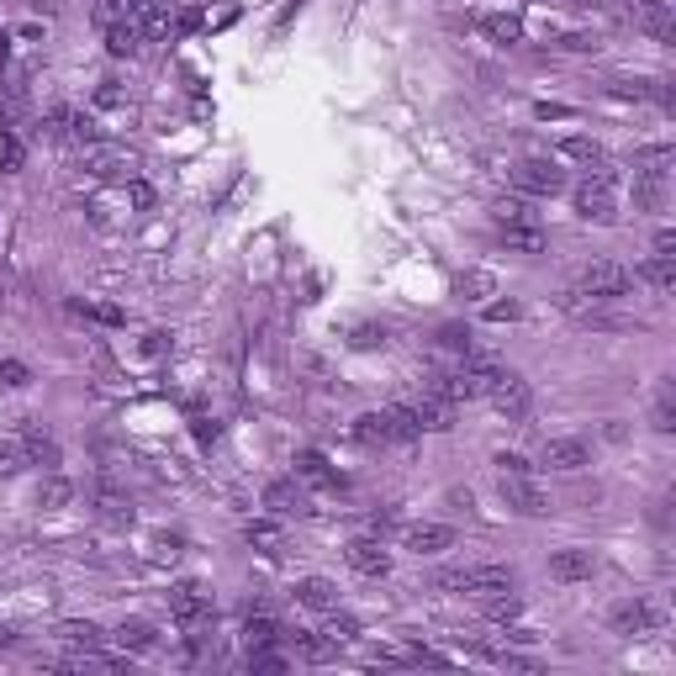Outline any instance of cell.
<instances>
[{"label":"cell","mask_w":676,"mask_h":676,"mask_svg":"<svg viewBox=\"0 0 676 676\" xmlns=\"http://www.w3.org/2000/svg\"><path fill=\"white\" fill-rule=\"evenodd\" d=\"M613 180H618V169L603 159L597 169H587V180L576 185V212L587 217V222H613V206H618Z\"/></svg>","instance_id":"1"},{"label":"cell","mask_w":676,"mask_h":676,"mask_svg":"<svg viewBox=\"0 0 676 676\" xmlns=\"http://www.w3.org/2000/svg\"><path fill=\"white\" fill-rule=\"evenodd\" d=\"M169 613H175L185 629H201V624H212V592H206L201 581H180V587L169 592Z\"/></svg>","instance_id":"2"},{"label":"cell","mask_w":676,"mask_h":676,"mask_svg":"<svg viewBox=\"0 0 676 676\" xmlns=\"http://www.w3.org/2000/svg\"><path fill=\"white\" fill-rule=\"evenodd\" d=\"M634 286V275L618 265V259H597V265L581 270V291H592V296H603V302H618Z\"/></svg>","instance_id":"3"},{"label":"cell","mask_w":676,"mask_h":676,"mask_svg":"<svg viewBox=\"0 0 676 676\" xmlns=\"http://www.w3.org/2000/svg\"><path fill=\"white\" fill-rule=\"evenodd\" d=\"M133 164L138 154L133 148H122V143H85V169L90 175H101V180H117V175H133Z\"/></svg>","instance_id":"4"},{"label":"cell","mask_w":676,"mask_h":676,"mask_svg":"<svg viewBox=\"0 0 676 676\" xmlns=\"http://www.w3.org/2000/svg\"><path fill=\"white\" fill-rule=\"evenodd\" d=\"M513 185H518V196H555V191H566V175L550 159H523L513 169Z\"/></svg>","instance_id":"5"},{"label":"cell","mask_w":676,"mask_h":676,"mask_svg":"<svg viewBox=\"0 0 676 676\" xmlns=\"http://www.w3.org/2000/svg\"><path fill=\"white\" fill-rule=\"evenodd\" d=\"M502 502L513 507V513H523V518H544V513H550V497H544L529 476H513V471H502Z\"/></svg>","instance_id":"6"},{"label":"cell","mask_w":676,"mask_h":676,"mask_svg":"<svg viewBox=\"0 0 676 676\" xmlns=\"http://www.w3.org/2000/svg\"><path fill=\"white\" fill-rule=\"evenodd\" d=\"M486 397H492V407L497 412H507V418H523V412H529V381H523V375H513V370H502L497 375V386L486 391Z\"/></svg>","instance_id":"7"},{"label":"cell","mask_w":676,"mask_h":676,"mask_svg":"<svg viewBox=\"0 0 676 676\" xmlns=\"http://www.w3.org/2000/svg\"><path fill=\"white\" fill-rule=\"evenodd\" d=\"M344 560H349V571H360V576H386L391 571V555H386V544H375V539H354L349 550H344Z\"/></svg>","instance_id":"8"},{"label":"cell","mask_w":676,"mask_h":676,"mask_svg":"<svg viewBox=\"0 0 676 676\" xmlns=\"http://www.w3.org/2000/svg\"><path fill=\"white\" fill-rule=\"evenodd\" d=\"M402 539H407L412 555H439V550H449V544H455V529H444V523H412Z\"/></svg>","instance_id":"9"},{"label":"cell","mask_w":676,"mask_h":676,"mask_svg":"<svg viewBox=\"0 0 676 676\" xmlns=\"http://www.w3.org/2000/svg\"><path fill=\"white\" fill-rule=\"evenodd\" d=\"M265 507H270V513H280V518L312 513V507H307V492L296 486V476H291V481H270V486H265Z\"/></svg>","instance_id":"10"},{"label":"cell","mask_w":676,"mask_h":676,"mask_svg":"<svg viewBox=\"0 0 676 676\" xmlns=\"http://www.w3.org/2000/svg\"><path fill=\"white\" fill-rule=\"evenodd\" d=\"M634 22H640L650 37H661V43H671V37H676V22H671L666 0H634Z\"/></svg>","instance_id":"11"},{"label":"cell","mask_w":676,"mask_h":676,"mask_svg":"<svg viewBox=\"0 0 676 676\" xmlns=\"http://www.w3.org/2000/svg\"><path fill=\"white\" fill-rule=\"evenodd\" d=\"M592 550H555L550 555V576L555 581H592Z\"/></svg>","instance_id":"12"},{"label":"cell","mask_w":676,"mask_h":676,"mask_svg":"<svg viewBox=\"0 0 676 676\" xmlns=\"http://www.w3.org/2000/svg\"><path fill=\"white\" fill-rule=\"evenodd\" d=\"M539 460L550 465V471H581V465H587V444L581 439H550Z\"/></svg>","instance_id":"13"},{"label":"cell","mask_w":676,"mask_h":676,"mask_svg":"<svg viewBox=\"0 0 676 676\" xmlns=\"http://www.w3.org/2000/svg\"><path fill=\"white\" fill-rule=\"evenodd\" d=\"M22 455L32 465H43V471H53V465H59V444H53L37 423H22Z\"/></svg>","instance_id":"14"},{"label":"cell","mask_w":676,"mask_h":676,"mask_svg":"<svg viewBox=\"0 0 676 676\" xmlns=\"http://www.w3.org/2000/svg\"><path fill=\"white\" fill-rule=\"evenodd\" d=\"M296 603L328 613V608H338V587H333L328 576H307V581H296Z\"/></svg>","instance_id":"15"},{"label":"cell","mask_w":676,"mask_h":676,"mask_svg":"<svg viewBox=\"0 0 676 676\" xmlns=\"http://www.w3.org/2000/svg\"><path fill=\"white\" fill-rule=\"evenodd\" d=\"M381 412H386V444L423 439V423H418V412H412V407H381Z\"/></svg>","instance_id":"16"},{"label":"cell","mask_w":676,"mask_h":676,"mask_svg":"<svg viewBox=\"0 0 676 676\" xmlns=\"http://www.w3.org/2000/svg\"><path fill=\"white\" fill-rule=\"evenodd\" d=\"M650 629H655V613L645 603H624L613 613V634H624V640H640V634H650Z\"/></svg>","instance_id":"17"},{"label":"cell","mask_w":676,"mask_h":676,"mask_svg":"<svg viewBox=\"0 0 676 676\" xmlns=\"http://www.w3.org/2000/svg\"><path fill=\"white\" fill-rule=\"evenodd\" d=\"M634 201L645 212H661L666 206V175H650V169H634Z\"/></svg>","instance_id":"18"},{"label":"cell","mask_w":676,"mask_h":676,"mask_svg":"<svg viewBox=\"0 0 676 676\" xmlns=\"http://www.w3.org/2000/svg\"><path fill=\"white\" fill-rule=\"evenodd\" d=\"M106 48L117 53V59L138 53V48H143V27H138V22H117V27H106Z\"/></svg>","instance_id":"19"},{"label":"cell","mask_w":676,"mask_h":676,"mask_svg":"<svg viewBox=\"0 0 676 676\" xmlns=\"http://www.w3.org/2000/svg\"><path fill=\"white\" fill-rule=\"evenodd\" d=\"M502 243L518 254H539L544 249V233L534 228V222H513V228H502Z\"/></svg>","instance_id":"20"},{"label":"cell","mask_w":676,"mask_h":676,"mask_svg":"<svg viewBox=\"0 0 676 676\" xmlns=\"http://www.w3.org/2000/svg\"><path fill=\"white\" fill-rule=\"evenodd\" d=\"M296 481H307V486H333L338 476L328 471L323 455H312V449H307V455H296Z\"/></svg>","instance_id":"21"},{"label":"cell","mask_w":676,"mask_h":676,"mask_svg":"<svg viewBox=\"0 0 676 676\" xmlns=\"http://www.w3.org/2000/svg\"><path fill=\"white\" fill-rule=\"evenodd\" d=\"M138 11H143V0H101V6H96V22H101V27L138 22Z\"/></svg>","instance_id":"22"},{"label":"cell","mask_w":676,"mask_h":676,"mask_svg":"<svg viewBox=\"0 0 676 676\" xmlns=\"http://www.w3.org/2000/svg\"><path fill=\"white\" fill-rule=\"evenodd\" d=\"M560 159H576V164L597 169L608 154H603V143H592V138H566V143H560Z\"/></svg>","instance_id":"23"},{"label":"cell","mask_w":676,"mask_h":676,"mask_svg":"<svg viewBox=\"0 0 676 676\" xmlns=\"http://www.w3.org/2000/svg\"><path fill=\"white\" fill-rule=\"evenodd\" d=\"M640 280H650L655 291H671L676 286V265H671V259H661V254H650L645 265H640Z\"/></svg>","instance_id":"24"},{"label":"cell","mask_w":676,"mask_h":676,"mask_svg":"<svg viewBox=\"0 0 676 676\" xmlns=\"http://www.w3.org/2000/svg\"><path fill=\"white\" fill-rule=\"evenodd\" d=\"M59 640H69V645H85V650H101V640H106V634H101L96 624H80V618H69V624H59Z\"/></svg>","instance_id":"25"},{"label":"cell","mask_w":676,"mask_h":676,"mask_svg":"<svg viewBox=\"0 0 676 676\" xmlns=\"http://www.w3.org/2000/svg\"><path fill=\"white\" fill-rule=\"evenodd\" d=\"M492 217H497V228H513V222H534V212H529V201H523V196H502V201L492 206Z\"/></svg>","instance_id":"26"},{"label":"cell","mask_w":676,"mask_h":676,"mask_svg":"<svg viewBox=\"0 0 676 676\" xmlns=\"http://www.w3.org/2000/svg\"><path fill=\"white\" fill-rule=\"evenodd\" d=\"M481 32L492 37V43H518V37H523L518 16H481Z\"/></svg>","instance_id":"27"},{"label":"cell","mask_w":676,"mask_h":676,"mask_svg":"<svg viewBox=\"0 0 676 676\" xmlns=\"http://www.w3.org/2000/svg\"><path fill=\"white\" fill-rule=\"evenodd\" d=\"M74 312L90 317V323H106V328H122V323H127L122 307H106V302H74Z\"/></svg>","instance_id":"28"},{"label":"cell","mask_w":676,"mask_h":676,"mask_svg":"<svg viewBox=\"0 0 676 676\" xmlns=\"http://www.w3.org/2000/svg\"><path fill=\"white\" fill-rule=\"evenodd\" d=\"M243 534H249V544H259L265 555H280V544H286V534H280L275 523H249Z\"/></svg>","instance_id":"29"},{"label":"cell","mask_w":676,"mask_h":676,"mask_svg":"<svg viewBox=\"0 0 676 676\" xmlns=\"http://www.w3.org/2000/svg\"><path fill=\"white\" fill-rule=\"evenodd\" d=\"M354 439L360 444H386V412H365V418L354 423Z\"/></svg>","instance_id":"30"},{"label":"cell","mask_w":676,"mask_h":676,"mask_svg":"<svg viewBox=\"0 0 676 676\" xmlns=\"http://www.w3.org/2000/svg\"><path fill=\"white\" fill-rule=\"evenodd\" d=\"M117 645L122 650H154V629H148V624H122L117 629Z\"/></svg>","instance_id":"31"},{"label":"cell","mask_w":676,"mask_h":676,"mask_svg":"<svg viewBox=\"0 0 676 676\" xmlns=\"http://www.w3.org/2000/svg\"><path fill=\"white\" fill-rule=\"evenodd\" d=\"M296 645H302L307 661H333V655H338V640H328V634H302Z\"/></svg>","instance_id":"32"},{"label":"cell","mask_w":676,"mask_h":676,"mask_svg":"<svg viewBox=\"0 0 676 676\" xmlns=\"http://www.w3.org/2000/svg\"><path fill=\"white\" fill-rule=\"evenodd\" d=\"M96 502H101V513H106L111 523H133V502H127L122 492H101Z\"/></svg>","instance_id":"33"},{"label":"cell","mask_w":676,"mask_h":676,"mask_svg":"<svg viewBox=\"0 0 676 676\" xmlns=\"http://www.w3.org/2000/svg\"><path fill=\"white\" fill-rule=\"evenodd\" d=\"M323 634H328V640H338V645H344V640H354V634H360V624H354V618H344L338 608H328V624H323Z\"/></svg>","instance_id":"34"},{"label":"cell","mask_w":676,"mask_h":676,"mask_svg":"<svg viewBox=\"0 0 676 676\" xmlns=\"http://www.w3.org/2000/svg\"><path fill=\"white\" fill-rule=\"evenodd\" d=\"M492 291H497V280L486 270H465L460 275V296H492Z\"/></svg>","instance_id":"35"},{"label":"cell","mask_w":676,"mask_h":676,"mask_svg":"<svg viewBox=\"0 0 676 676\" xmlns=\"http://www.w3.org/2000/svg\"><path fill=\"white\" fill-rule=\"evenodd\" d=\"M249 671H265V676H275V671H286V661L270 650V645H254L249 650Z\"/></svg>","instance_id":"36"},{"label":"cell","mask_w":676,"mask_h":676,"mask_svg":"<svg viewBox=\"0 0 676 676\" xmlns=\"http://www.w3.org/2000/svg\"><path fill=\"white\" fill-rule=\"evenodd\" d=\"M243 634H249V650H254V645H275V640H280L275 618H249V629H243Z\"/></svg>","instance_id":"37"},{"label":"cell","mask_w":676,"mask_h":676,"mask_svg":"<svg viewBox=\"0 0 676 676\" xmlns=\"http://www.w3.org/2000/svg\"><path fill=\"white\" fill-rule=\"evenodd\" d=\"M671 148H645V154L640 159H634V169H650V175H666V169H671Z\"/></svg>","instance_id":"38"},{"label":"cell","mask_w":676,"mask_h":676,"mask_svg":"<svg viewBox=\"0 0 676 676\" xmlns=\"http://www.w3.org/2000/svg\"><path fill=\"white\" fill-rule=\"evenodd\" d=\"M349 344L354 349H386V328H375V323H360L349 333Z\"/></svg>","instance_id":"39"},{"label":"cell","mask_w":676,"mask_h":676,"mask_svg":"<svg viewBox=\"0 0 676 676\" xmlns=\"http://www.w3.org/2000/svg\"><path fill=\"white\" fill-rule=\"evenodd\" d=\"M69 497H74V486H69L64 476H48V481H43V507H64Z\"/></svg>","instance_id":"40"},{"label":"cell","mask_w":676,"mask_h":676,"mask_svg":"<svg viewBox=\"0 0 676 676\" xmlns=\"http://www.w3.org/2000/svg\"><path fill=\"white\" fill-rule=\"evenodd\" d=\"M655 428H661V434H671V428H676V407H671V386H661V397H655Z\"/></svg>","instance_id":"41"},{"label":"cell","mask_w":676,"mask_h":676,"mask_svg":"<svg viewBox=\"0 0 676 676\" xmlns=\"http://www.w3.org/2000/svg\"><path fill=\"white\" fill-rule=\"evenodd\" d=\"M27 465V455H22V444H0V476H16Z\"/></svg>","instance_id":"42"},{"label":"cell","mask_w":676,"mask_h":676,"mask_svg":"<svg viewBox=\"0 0 676 676\" xmlns=\"http://www.w3.org/2000/svg\"><path fill=\"white\" fill-rule=\"evenodd\" d=\"M0 386H27V365H16V360H0Z\"/></svg>","instance_id":"43"},{"label":"cell","mask_w":676,"mask_h":676,"mask_svg":"<svg viewBox=\"0 0 676 676\" xmlns=\"http://www.w3.org/2000/svg\"><path fill=\"white\" fill-rule=\"evenodd\" d=\"M655 254H661V259H676V233H671V228L655 233Z\"/></svg>","instance_id":"44"},{"label":"cell","mask_w":676,"mask_h":676,"mask_svg":"<svg viewBox=\"0 0 676 676\" xmlns=\"http://www.w3.org/2000/svg\"><path fill=\"white\" fill-rule=\"evenodd\" d=\"M497 471H513V476H529V460H523V455H497Z\"/></svg>","instance_id":"45"},{"label":"cell","mask_w":676,"mask_h":676,"mask_svg":"<svg viewBox=\"0 0 676 676\" xmlns=\"http://www.w3.org/2000/svg\"><path fill=\"white\" fill-rule=\"evenodd\" d=\"M486 317H492V323H507V317H518V302H497Z\"/></svg>","instance_id":"46"},{"label":"cell","mask_w":676,"mask_h":676,"mask_svg":"<svg viewBox=\"0 0 676 676\" xmlns=\"http://www.w3.org/2000/svg\"><path fill=\"white\" fill-rule=\"evenodd\" d=\"M11 640H16V634H11L6 624H0V645H11Z\"/></svg>","instance_id":"47"}]
</instances>
